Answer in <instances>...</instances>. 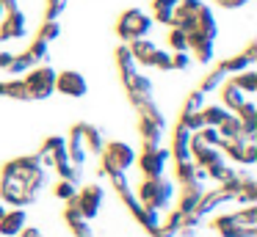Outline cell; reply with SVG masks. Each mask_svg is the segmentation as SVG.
I'll return each mask as SVG.
<instances>
[{"instance_id":"16","label":"cell","mask_w":257,"mask_h":237,"mask_svg":"<svg viewBox=\"0 0 257 237\" xmlns=\"http://www.w3.org/2000/svg\"><path fill=\"white\" fill-rule=\"evenodd\" d=\"M42 160L39 154H23V157H14L9 160V163H3V171H0V176H17V179H23V176H28L34 168H39Z\"/></svg>"},{"instance_id":"18","label":"cell","mask_w":257,"mask_h":237,"mask_svg":"<svg viewBox=\"0 0 257 237\" xmlns=\"http://www.w3.org/2000/svg\"><path fill=\"white\" fill-rule=\"evenodd\" d=\"M232 201H235L232 193L224 190V187L218 185V187H213V190H205V196H202V201H199V204H196L194 212H199L202 218H205V215H210L216 207H221V204H232Z\"/></svg>"},{"instance_id":"37","label":"cell","mask_w":257,"mask_h":237,"mask_svg":"<svg viewBox=\"0 0 257 237\" xmlns=\"http://www.w3.org/2000/svg\"><path fill=\"white\" fill-rule=\"evenodd\" d=\"M25 53L34 58V64H42V61H47V55H50V42H45V39L36 36L34 42H31V47L25 50Z\"/></svg>"},{"instance_id":"12","label":"cell","mask_w":257,"mask_h":237,"mask_svg":"<svg viewBox=\"0 0 257 237\" xmlns=\"http://www.w3.org/2000/svg\"><path fill=\"white\" fill-rule=\"evenodd\" d=\"M28 36V17L20 9H12L0 20V42H12V39Z\"/></svg>"},{"instance_id":"32","label":"cell","mask_w":257,"mask_h":237,"mask_svg":"<svg viewBox=\"0 0 257 237\" xmlns=\"http://www.w3.org/2000/svg\"><path fill=\"white\" fill-rule=\"evenodd\" d=\"M216 130H218V135H221V138H243V124H240V119L235 113H229L227 119L216 127Z\"/></svg>"},{"instance_id":"30","label":"cell","mask_w":257,"mask_h":237,"mask_svg":"<svg viewBox=\"0 0 257 237\" xmlns=\"http://www.w3.org/2000/svg\"><path fill=\"white\" fill-rule=\"evenodd\" d=\"M199 113H202V119H205V127H218L232 110H227L224 105H205Z\"/></svg>"},{"instance_id":"46","label":"cell","mask_w":257,"mask_h":237,"mask_svg":"<svg viewBox=\"0 0 257 237\" xmlns=\"http://www.w3.org/2000/svg\"><path fill=\"white\" fill-rule=\"evenodd\" d=\"M69 0H47V9H45V20H58L64 14Z\"/></svg>"},{"instance_id":"9","label":"cell","mask_w":257,"mask_h":237,"mask_svg":"<svg viewBox=\"0 0 257 237\" xmlns=\"http://www.w3.org/2000/svg\"><path fill=\"white\" fill-rule=\"evenodd\" d=\"M72 201H75V207L80 209V215H83L86 220H94L97 215L102 212L105 190H102L100 185H86V187H80V190L72 196Z\"/></svg>"},{"instance_id":"3","label":"cell","mask_w":257,"mask_h":237,"mask_svg":"<svg viewBox=\"0 0 257 237\" xmlns=\"http://www.w3.org/2000/svg\"><path fill=\"white\" fill-rule=\"evenodd\" d=\"M139 135L144 138V143H161L163 141V132H166V116L163 110L155 105V99L139 105Z\"/></svg>"},{"instance_id":"45","label":"cell","mask_w":257,"mask_h":237,"mask_svg":"<svg viewBox=\"0 0 257 237\" xmlns=\"http://www.w3.org/2000/svg\"><path fill=\"white\" fill-rule=\"evenodd\" d=\"M194 138H199L202 143H207V146H218V143H221V135H218L216 127H202L199 132H194Z\"/></svg>"},{"instance_id":"52","label":"cell","mask_w":257,"mask_h":237,"mask_svg":"<svg viewBox=\"0 0 257 237\" xmlns=\"http://www.w3.org/2000/svg\"><path fill=\"white\" fill-rule=\"evenodd\" d=\"M180 0H152V6H169V9H177Z\"/></svg>"},{"instance_id":"25","label":"cell","mask_w":257,"mask_h":237,"mask_svg":"<svg viewBox=\"0 0 257 237\" xmlns=\"http://www.w3.org/2000/svg\"><path fill=\"white\" fill-rule=\"evenodd\" d=\"M127 47H130V53H133V58H136V64H139V66H150L152 53L158 50L147 36H144V39H133V42H127Z\"/></svg>"},{"instance_id":"17","label":"cell","mask_w":257,"mask_h":237,"mask_svg":"<svg viewBox=\"0 0 257 237\" xmlns=\"http://www.w3.org/2000/svg\"><path fill=\"white\" fill-rule=\"evenodd\" d=\"M257 61V44L251 42L249 47H246V53H238V55H229V58L218 61V66H221L227 75H238V72L243 69H251V64Z\"/></svg>"},{"instance_id":"20","label":"cell","mask_w":257,"mask_h":237,"mask_svg":"<svg viewBox=\"0 0 257 237\" xmlns=\"http://www.w3.org/2000/svg\"><path fill=\"white\" fill-rule=\"evenodd\" d=\"M205 182H191V185H183V190H180V201H177V209L180 212H194L196 204L202 201V196H205Z\"/></svg>"},{"instance_id":"8","label":"cell","mask_w":257,"mask_h":237,"mask_svg":"<svg viewBox=\"0 0 257 237\" xmlns=\"http://www.w3.org/2000/svg\"><path fill=\"white\" fill-rule=\"evenodd\" d=\"M36 193H31L17 176H0V201L9 207H31L36 201Z\"/></svg>"},{"instance_id":"24","label":"cell","mask_w":257,"mask_h":237,"mask_svg":"<svg viewBox=\"0 0 257 237\" xmlns=\"http://www.w3.org/2000/svg\"><path fill=\"white\" fill-rule=\"evenodd\" d=\"M80 132H83L86 152H91V154L100 157L102 146H105V135H102V130H100V127H94V124H80Z\"/></svg>"},{"instance_id":"39","label":"cell","mask_w":257,"mask_h":237,"mask_svg":"<svg viewBox=\"0 0 257 237\" xmlns=\"http://www.w3.org/2000/svg\"><path fill=\"white\" fill-rule=\"evenodd\" d=\"M61 36V22L58 20H45L39 28V39H45V42H56V39Z\"/></svg>"},{"instance_id":"29","label":"cell","mask_w":257,"mask_h":237,"mask_svg":"<svg viewBox=\"0 0 257 237\" xmlns=\"http://www.w3.org/2000/svg\"><path fill=\"white\" fill-rule=\"evenodd\" d=\"M232 83L246 94V97H254L257 94V72L254 69H243L238 75H232Z\"/></svg>"},{"instance_id":"42","label":"cell","mask_w":257,"mask_h":237,"mask_svg":"<svg viewBox=\"0 0 257 237\" xmlns=\"http://www.w3.org/2000/svg\"><path fill=\"white\" fill-rule=\"evenodd\" d=\"M75 193H78V185H72V182H67V179H58L56 185H53V196L61 198V201H69Z\"/></svg>"},{"instance_id":"14","label":"cell","mask_w":257,"mask_h":237,"mask_svg":"<svg viewBox=\"0 0 257 237\" xmlns=\"http://www.w3.org/2000/svg\"><path fill=\"white\" fill-rule=\"evenodd\" d=\"M169 154H172L174 163H185L191 160V130H185L183 124H174L172 130V146H169Z\"/></svg>"},{"instance_id":"43","label":"cell","mask_w":257,"mask_h":237,"mask_svg":"<svg viewBox=\"0 0 257 237\" xmlns=\"http://www.w3.org/2000/svg\"><path fill=\"white\" fill-rule=\"evenodd\" d=\"M180 124L191 132H199L202 127H205V119H202L199 110H196V113H180Z\"/></svg>"},{"instance_id":"1","label":"cell","mask_w":257,"mask_h":237,"mask_svg":"<svg viewBox=\"0 0 257 237\" xmlns=\"http://www.w3.org/2000/svg\"><path fill=\"white\" fill-rule=\"evenodd\" d=\"M174 196H177V185H174L172 179H166V174L155 176V179H141L139 190H136L139 204L152 207V209H158V212H163V209L174 201Z\"/></svg>"},{"instance_id":"48","label":"cell","mask_w":257,"mask_h":237,"mask_svg":"<svg viewBox=\"0 0 257 237\" xmlns=\"http://www.w3.org/2000/svg\"><path fill=\"white\" fill-rule=\"evenodd\" d=\"M188 66H191V53L188 50H183V53H172V69L185 72Z\"/></svg>"},{"instance_id":"54","label":"cell","mask_w":257,"mask_h":237,"mask_svg":"<svg viewBox=\"0 0 257 237\" xmlns=\"http://www.w3.org/2000/svg\"><path fill=\"white\" fill-rule=\"evenodd\" d=\"M6 14H9V11L3 9V3H0V20H3V17H6Z\"/></svg>"},{"instance_id":"56","label":"cell","mask_w":257,"mask_h":237,"mask_svg":"<svg viewBox=\"0 0 257 237\" xmlns=\"http://www.w3.org/2000/svg\"><path fill=\"white\" fill-rule=\"evenodd\" d=\"M3 88H6V80H0V97H3Z\"/></svg>"},{"instance_id":"15","label":"cell","mask_w":257,"mask_h":237,"mask_svg":"<svg viewBox=\"0 0 257 237\" xmlns=\"http://www.w3.org/2000/svg\"><path fill=\"white\" fill-rule=\"evenodd\" d=\"M28 226V212H25V207H12L3 212V218H0V234L3 237H20V231Z\"/></svg>"},{"instance_id":"5","label":"cell","mask_w":257,"mask_h":237,"mask_svg":"<svg viewBox=\"0 0 257 237\" xmlns=\"http://www.w3.org/2000/svg\"><path fill=\"white\" fill-rule=\"evenodd\" d=\"M23 80H25V88H28L31 99H47V97L56 94V69L47 66V64L28 69Z\"/></svg>"},{"instance_id":"4","label":"cell","mask_w":257,"mask_h":237,"mask_svg":"<svg viewBox=\"0 0 257 237\" xmlns=\"http://www.w3.org/2000/svg\"><path fill=\"white\" fill-rule=\"evenodd\" d=\"M169 160H172V154H169L166 146H161V143H144L141 146V154H136V165H139L141 176L144 179H155V176H163L166 174V165Z\"/></svg>"},{"instance_id":"28","label":"cell","mask_w":257,"mask_h":237,"mask_svg":"<svg viewBox=\"0 0 257 237\" xmlns=\"http://www.w3.org/2000/svg\"><path fill=\"white\" fill-rule=\"evenodd\" d=\"M246 99H249V97H246V94L240 91V88L235 86L232 80H227V83H224V88H221V105H224L227 110H235L238 105H243Z\"/></svg>"},{"instance_id":"47","label":"cell","mask_w":257,"mask_h":237,"mask_svg":"<svg viewBox=\"0 0 257 237\" xmlns=\"http://www.w3.org/2000/svg\"><path fill=\"white\" fill-rule=\"evenodd\" d=\"M240 218V223H246V226H257V207L254 204H246L243 209H238V212H235Z\"/></svg>"},{"instance_id":"38","label":"cell","mask_w":257,"mask_h":237,"mask_svg":"<svg viewBox=\"0 0 257 237\" xmlns=\"http://www.w3.org/2000/svg\"><path fill=\"white\" fill-rule=\"evenodd\" d=\"M34 66H36V64H34V58H31L28 53H23V55H14L6 72H12V75H25V72L34 69Z\"/></svg>"},{"instance_id":"7","label":"cell","mask_w":257,"mask_h":237,"mask_svg":"<svg viewBox=\"0 0 257 237\" xmlns=\"http://www.w3.org/2000/svg\"><path fill=\"white\" fill-rule=\"evenodd\" d=\"M224 157H229L232 163L240 165H254L257 163V141L251 138H221L218 143Z\"/></svg>"},{"instance_id":"26","label":"cell","mask_w":257,"mask_h":237,"mask_svg":"<svg viewBox=\"0 0 257 237\" xmlns=\"http://www.w3.org/2000/svg\"><path fill=\"white\" fill-rule=\"evenodd\" d=\"M133 218L139 220V226H141V229H147L150 234L161 226V212L152 209V207H144V204H139V207L133 209Z\"/></svg>"},{"instance_id":"27","label":"cell","mask_w":257,"mask_h":237,"mask_svg":"<svg viewBox=\"0 0 257 237\" xmlns=\"http://www.w3.org/2000/svg\"><path fill=\"white\" fill-rule=\"evenodd\" d=\"M180 223H183V212H180V209H172L166 218H161V226L152 231V237H177Z\"/></svg>"},{"instance_id":"11","label":"cell","mask_w":257,"mask_h":237,"mask_svg":"<svg viewBox=\"0 0 257 237\" xmlns=\"http://www.w3.org/2000/svg\"><path fill=\"white\" fill-rule=\"evenodd\" d=\"M210 229H216L218 237H254L257 234V226L240 223V218L235 212H227V215L213 218L210 220Z\"/></svg>"},{"instance_id":"35","label":"cell","mask_w":257,"mask_h":237,"mask_svg":"<svg viewBox=\"0 0 257 237\" xmlns=\"http://www.w3.org/2000/svg\"><path fill=\"white\" fill-rule=\"evenodd\" d=\"M3 97L17 99V102H31L28 88H25V80H6V88H3Z\"/></svg>"},{"instance_id":"50","label":"cell","mask_w":257,"mask_h":237,"mask_svg":"<svg viewBox=\"0 0 257 237\" xmlns=\"http://www.w3.org/2000/svg\"><path fill=\"white\" fill-rule=\"evenodd\" d=\"M20 237H42V229L39 226H25V229L20 231Z\"/></svg>"},{"instance_id":"21","label":"cell","mask_w":257,"mask_h":237,"mask_svg":"<svg viewBox=\"0 0 257 237\" xmlns=\"http://www.w3.org/2000/svg\"><path fill=\"white\" fill-rule=\"evenodd\" d=\"M194 31L216 42V36H218V25H216V20H213L210 6H205V3L199 6V11L194 14ZM188 33H191V31H188Z\"/></svg>"},{"instance_id":"55","label":"cell","mask_w":257,"mask_h":237,"mask_svg":"<svg viewBox=\"0 0 257 237\" xmlns=\"http://www.w3.org/2000/svg\"><path fill=\"white\" fill-rule=\"evenodd\" d=\"M3 212H6V204L0 201V218H3Z\"/></svg>"},{"instance_id":"6","label":"cell","mask_w":257,"mask_h":237,"mask_svg":"<svg viewBox=\"0 0 257 237\" xmlns=\"http://www.w3.org/2000/svg\"><path fill=\"white\" fill-rule=\"evenodd\" d=\"M150 28H152V17L141 9H127L116 22V33L124 44L133 42V39H144L150 33Z\"/></svg>"},{"instance_id":"51","label":"cell","mask_w":257,"mask_h":237,"mask_svg":"<svg viewBox=\"0 0 257 237\" xmlns=\"http://www.w3.org/2000/svg\"><path fill=\"white\" fill-rule=\"evenodd\" d=\"M12 58H14V53H3V50H0V69H9Z\"/></svg>"},{"instance_id":"13","label":"cell","mask_w":257,"mask_h":237,"mask_svg":"<svg viewBox=\"0 0 257 237\" xmlns=\"http://www.w3.org/2000/svg\"><path fill=\"white\" fill-rule=\"evenodd\" d=\"M124 91H127L130 105L139 108V105H144V102H150V99H152V80L147 75H141V72H136V75L124 83Z\"/></svg>"},{"instance_id":"34","label":"cell","mask_w":257,"mask_h":237,"mask_svg":"<svg viewBox=\"0 0 257 237\" xmlns=\"http://www.w3.org/2000/svg\"><path fill=\"white\" fill-rule=\"evenodd\" d=\"M166 44H169V50L172 53H183V50H188V33L183 31V28H169V33H166Z\"/></svg>"},{"instance_id":"53","label":"cell","mask_w":257,"mask_h":237,"mask_svg":"<svg viewBox=\"0 0 257 237\" xmlns=\"http://www.w3.org/2000/svg\"><path fill=\"white\" fill-rule=\"evenodd\" d=\"M0 3H3V9H6V11L17 9V0H0Z\"/></svg>"},{"instance_id":"40","label":"cell","mask_w":257,"mask_h":237,"mask_svg":"<svg viewBox=\"0 0 257 237\" xmlns=\"http://www.w3.org/2000/svg\"><path fill=\"white\" fill-rule=\"evenodd\" d=\"M205 97L207 94H202L199 88H194V91L188 94V99H185V105H183V113H196V110H202L205 108Z\"/></svg>"},{"instance_id":"33","label":"cell","mask_w":257,"mask_h":237,"mask_svg":"<svg viewBox=\"0 0 257 237\" xmlns=\"http://www.w3.org/2000/svg\"><path fill=\"white\" fill-rule=\"evenodd\" d=\"M235 201H240V204H257V182L251 179L249 174H243V179H240V190H238V196H235Z\"/></svg>"},{"instance_id":"10","label":"cell","mask_w":257,"mask_h":237,"mask_svg":"<svg viewBox=\"0 0 257 237\" xmlns=\"http://www.w3.org/2000/svg\"><path fill=\"white\" fill-rule=\"evenodd\" d=\"M56 91L69 97V99H80L89 91V83H86V77L80 72L64 69V72H56Z\"/></svg>"},{"instance_id":"31","label":"cell","mask_w":257,"mask_h":237,"mask_svg":"<svg viewBox=\"0 0 257 237\" xmlns=\"http://www.w3.org/2000/svg\"><path fill=\"white\" fill-rule=\"evenodd\" d=\"M227 77H229V75H227V72H224L221 66L216 64V66H213V72H207V75H205V80L199 83V91H202V94H210V91H216V88L221 86L224 80H227Z\"/></svg>"},{"instance_id":"22","label":"cell","mask_w":257,"mask_h":237,"mask_svg":"<svg viewBox=\"0 0 257 237\" xmlns=\"http://www.w3.org/2000/svg\"><path fill=\"white\" fill-rule=\"evenodd\" d=\"M67 152H69V163H75V165H80V168H83L89 152H86V146H83V132H80V124H75L72 130H69Z\"/></svg>"},{"instance_id":"19","label":"cell","mask_w":257,"mask_h":237,"mask_svg":"<svg viewBox=\"0 0 257 237\" xmlns=\"http://www.w3.org/2000/svg\"><path fill=\"white\" fill-rule=\"evenodd\" d=\"M188 53L194 55L199 64H210L213 61V39L202 36V33L191 31L188 33Z\"/></svg>"},{"instance_id":"2","label":"cell","mask_w":257,"mask_h":237,"mask_svg":"<svg viewBox=\"0 0 257 237\" xmlns=\"http://www.w3.org/2000/svg\"><path fill=\"white\" fill-rule=\"evenodd\" d=\"M136 149L124 141H105L100 152V176L111 174H127V168L136 165Z\"/></svg>"},{"instance_id":"23","label":"cell","mask_w":257,"mask_h":237,"mask_svg":"<svg viewBox=\"0 0 257 237\" xmlns=\"http://www.w3.org/2000/svg\"><path fill=\"white\" fill-rule=\"evenodd\" d=\"M116 69H119V75H122V83H127L130 77L139 72V64H136V58H133V53H130L127 44L116 47Z\"/></svg>"},{"instance_id":"44","label":"cell","mask_w":257,"mask_h":237,"mask_svg":"<svg viewBox=\"0 0 257 237\" xmlns=\"http://www.w3.org/2000/svg\"><path fill=\"white\" fill-rule=\"evenodd\" d=\"M69 229H72V234L75 237H97L94 234V229H91V223L86 218H78V220H69Z\"/></svg>"},{"instance_id":"36","label":"cell","mask_w":257,"mask_h":237,"mask_svg":"<svg viewBox=\"0 0 257 237\" xmlns=\"http://www.w3.org/2000/svg\"><path fill=\"white\" fill-rule=\"evenodd\" d=\"M56 171H58V179H67L72 185H80V179H83V168L75 163H61V165H56Z\"/></svg>"},{"instance_id":"41","label":"cell","mask_w":257,"mask_h":237,"mask_svg":"<svg viewBox=\"0 0 257 237\" xmlns=\"http://www.w3.org/2000/svg\"><path fill=\"white\" fill-rule=\"evenodd\" d=\"M150 66L152 69H161V72H169L172 69V53L169 50H155L150 58Z\"/></svg>"},{"instance_id":"49","label":"cell","mask_w":257,"mask_h":237,"mask_svg":"<svg viewBox=\"0 0 257 237\" xmlns=\"http://www.w3.org/2000/svg\"><path fill=\"white\" fill-rule=\"evenodd\" d=\"M221 9H240V6H246L249 0H216Z\"/></svg>"}]
</instances>
